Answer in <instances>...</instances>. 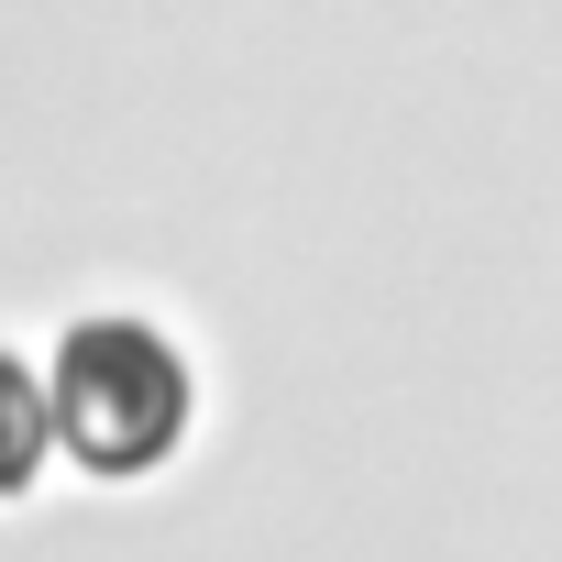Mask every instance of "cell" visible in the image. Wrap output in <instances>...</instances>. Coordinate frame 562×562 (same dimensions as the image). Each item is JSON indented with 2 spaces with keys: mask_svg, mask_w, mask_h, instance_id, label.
<instances>
[{
  "mask_svg": "<svg viewBox=\"0 0 562 562\" xmlns=\"http://www.w3.org/2000/svg\"><path fill=\"white\" fill-rule=\"evenodd\" d=\"M45 397H56V452L100 485H133L155 463H177L188 419H199V375L188 353L133 321V310H100V321H67L56 364H45Z\"/></svg>",
  "mask_w": 562,
  "mask_h": 562,
  "instance_id": "6da1fadb",
  "label": "cell"
},
{
  "mask_svg": "<svg viewBox=\"0 0 562 562\" xmlns=\"http://www.w3.org/2000/svg\"><path fill=\"white\" fill-rule=\"evenodd\" d=\"M45 452H56V397H45L34 364L0 353V496H23L45 474Z\"/></svg>",
  "mask_w": 562,
  "mask_h": 562,
  "instance_id": "7a4b0ae2",
  "label": "cell"
}]
</instances>
